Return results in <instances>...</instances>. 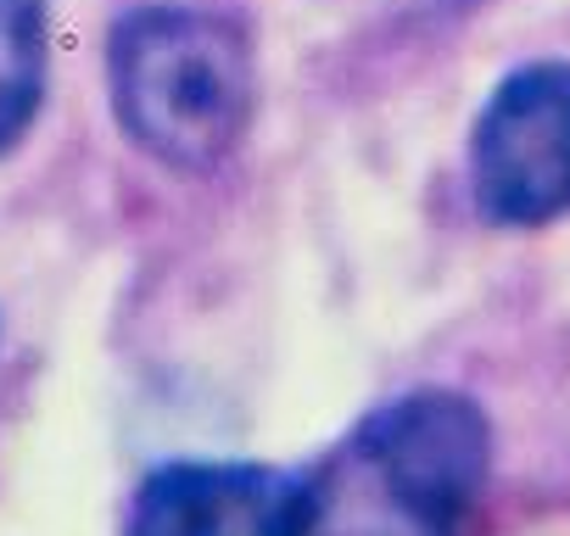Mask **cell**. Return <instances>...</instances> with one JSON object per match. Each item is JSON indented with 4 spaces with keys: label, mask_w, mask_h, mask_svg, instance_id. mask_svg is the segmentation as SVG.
I'll list each match as a JSON object with an SVG mask.
<instances>
[{
    "label": "cell",
    "mask_w": 570,
    "mask_h": 536,
    "mask_svg": "<svg viewBox=\"0 0 570 536\" xmlns=\"http://www.w3.org/2000/svg\"><path fill=\"white\" fill-rule=\"evenodd\" d=\"M124 536H314V486L274 464H163Z\"/></svg>",
    "instance_id": "obj_4"
},
{
    "label": "cell",
    "mask_w": 570,
    "mask_h": 536,
    "mask_svg": "<svg viewBox=\"0 0 570 536\" xmlns=\"http://www.w3.org/2000/svg\"><path fill=\"white\" fill-rule=\"evenodd\" d=\"M470 185L503 229L570 212V62H531L487 96L470 135Z\"/></svg>",
    "instance_id": "obj_3"
},
{
    "label": "cell",
    "mask_w": 570,
    "mask_h": 536,
    "mask_svg": "<svg viewBox=\"0 0 570 536\" xmlns=\"http://www.w3.org/2000/svg\"><path fill=\"white\" fill-rule=\"evenodd\" d=\"M107 85L124 135L174 168L224 162L257 107L246 29L190 0H151L112 23Z\"/></svg>",
    "instance_id": "obj_2"
},
{
    "label": "cell",
    "mask_w": 570,
    "mask_h": 536,
    "mask_svg": "<svg viewBox=\"0 0 570 536\" xmlns=\"http://www.w3.org/2000/svg\"><path fill=\"white\" fill-rule=\"evenodd\" d=\"M46 68H51L46 0H0V157L40 118Z\"/></svg>",
    "instance_id": "obj_5"
},
{
    "label": "cell",
    "mask_w": 570,
    "mask_h": 536,
    "mask_svg": "<svg viewBox=\"0 0 570 536\" xmlns=\"http://www.w3.org/2000/svg\"><path fill=\"white\" fill-rule=\"evenodd\" d=\"M487 469V414L459 391H409L308 475L314 536H470Z\"/></svg>",
    "instance_id": "obj_1"
}]
</instances>
